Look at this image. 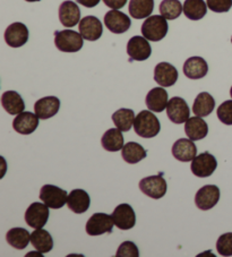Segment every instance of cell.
<instances>
[{
	"label": "cell",
	"instance_id": "18",
	"mask_svg": "<svg viewBox=\"0 0 232 257\" xmlns=\"http://www.w3.org/2000/svg\"><path fill=\"white\" fill-rule=\"evenodd\" d=\"M60 109V100L56 96H46L38 100L34 104L35 114L40 118L46 119L56 116Z\"/></svg>",
	"mask_w": 232,
	"mask_h": 257
},
{
	"label": "cell",
	"instance_id": "25",
	"mask_svg": "<svg viewBox=\"0 0 232 257\" xmlns=\"http://www.w3.org/2000/svg\"><path fill=\"white\" fill-rule=\"evenodd\" d=\"M2 104L6 111L12 114V116H16L24 111L25 103L22 96L15 91H7L2 95Z\"/></svg>",
	"mask_w": 232,
	"mask_h": 257
},
{
	"label": "cell",
	"instance_id": "8",
	"mask_svg": "<svg viewBox=\"0 0 232 257\" xmlns=\"http://www.w3.org/2000/svg\"><path fill=\"white\" fill-rule=\"evenodd\" d=\"M113 219L105 213H94L86 223V233L90 236H100L103 233H111L113 229Z\"/></svg>",
	"mask_w": 232,
	"mask_h": 257
},
{
	"label": "cell",
	"instance_id": "31",
	"mask_svg": "<svg viewBox=\"0 0 232 257\" xmlns=\"http://www.w3.org/2000/svg\"><path fill=\"white\" fill-rule=\"evenodd\" d=\"M6 240L16 249H24L31 241V234L24 228H13L7 232Z\"/></svg>",
	"mask_w": 232,
	"mask_h": 257
},
{
	"label": "cell",
	"instance_id": "37",
	"mask_svg": "<svg viewBox=\"0 0 232 257\" xmlns=\"http://www.w3.org/2000/svg\"><path fill=\"white\" fill-rule=\"evenodd\" d=\"M117 257H138L140 251H138L137 246L133 241H124L122 245L118 247V250L115 252Z\"/></svg>",
	"mask_w": 232,
	"mask_h": 257
},
{
	"label": "cell",
	"instance_id": "13",
	"mask_svg": "<svg viewBox=\"0 0 232 257\" xmlns=\"http://www.w3.org/2000/svg\"><path fill=\"white\" fill-rule=\"evenodd\" d=\"M104 24L110 32L114 34H123L127 32L132 25L129 17L118 10L108 12L104 16Z\"/></svg>",
	"mask_w": 232,
	"mask_h": 257
},
{
	"label": "cell",
	"instance_id": "3",
	"mask_svg": "<svg viewBox=\"0 0 232 257\" xmlns=\"http://www.w3.org/2000/svg\"><path fill=\"white\" fill-rule=\"evenodd\" d=\"M84 38L81 33L73 30L56 31L55 46L62 52H77L81 50L84 44Z\"/></svg>",
	"mask_w": 232,
	"mask_h": 257
},
{
	"label": "cell",
	"instance_id": "35",
	"mask_svg": "<svg viewBox=\"0 0 232 257\" xmlns=\"http://www.w3.org/2000/svg\"><path fill=\"white\" fill-rule=\"evenodd\" d=\"M216 249L221 256H232V232L223 233L218 237Z\"/></svg>",
	"mask_w": 232,
	"mask_h": 257
},
{
	"label": "cell",
	"instance_id": "19",
	"mask_svg": "<svg viewBox=\"0 0 232 257\" xmlns=\"http://www.w3.org/2000/svg\"><path fill=\"white\" fill-rule=\"evenodd\" d=\"M59 20L65 28H74L81 20V11L77 4L70 0H66L59 7Z\"/></svg>",
	"mask_w": 232,
	"mask_h": 257
},
{
	"label": "cell",
	"instance_id": "11",
	"mask_svg": "<svg viewBox=\"0 0 232 257\" xmlns=\"http://www.w3.org/2000/svg\"><path fill=\"white\" fill-rule=\"evenodd\" d=\"M167 114L173 123L180 125L189 119L190 110L187 102L179 96H175L168 102Z\"/></svg>",
	"mask_w": 232,
	"mask_h": 257
},
{
	"label": "cell",
	"instance_id": "40",
	"mask_svg": "<svg viewBox=\"0 0 232 257\" xmlns=\"http://www.w3.org/2000/svg\"><path fill=\"white\" fill-rule=\"evenodd\" d=\"M77 3L86 8H93L99 5L100 0H77Z\"/></svg>",
	"mask_w": 232,
	"mask_h": 257
},
{
	"label": "cell",
	"instance_id": "12",
	"mask_svg": "<svg viewBox=\"0 0 232 257\" xmlns=\"http://www.w3.org/2000/svg\"><path fill=\"white\" fill-rule=\"evenodd\" d=\"M114 225L120 230H131L136 224V214L129 204H120L111 214Z\"/></svg>",
	"mask_w": 232,
	"mask_h": 257
},
{
	"label": "cell",
	"instance_id": "9",
	"mask_svg": "<svg viewBox=\"0 0 232 257\" xmlns=\"http://www.w3.org/2000/svg\"><path fill=\"white\" fill-rule=\"evenodd\" d=\"M220 201V189L215 185H206L200 188L195 196V204L199 210L208 211Z\"/></svg>",
	"mask_w": 232,
	"mask_h": 257
},
{
	"label": "cell",
	"instance_id": "2",
	"mask_svg": "<svg viewBox=\"0 0 232 257\" xmlns=\"http://www.w3.org/2000/svg\"><path fill=\"white\" fill-rule=\"evenodd\" d=\"M168 22L162 15L150 16L142 25V34L149 41L158 42L166 37L168 33Z\"/></svg>",
	"mask_w": 232,
	"mask_h": 257
},
{
	"label": "cell",
	"instance_id": "16",
	"mask_svg": "<svg viewBox=\"0 0 232 257\" xmlns=\"http://www.w3.org/2000/svg\"><path fill=\"white\" fill-rule=\"evenodd\" d=\"M172 156L178 161L190 162L197 154V148L190 139H180L172 145Z\"/></svg>",
	"mask_w": 232,
	"mask_h": 257
},
{
	"label": "cell",
	"instance_id": "39",
	"mask_svg": "<svg viewBox=\"0 0 232 257\" xmlns=\"http://www.w3.org/2000/svg\"><path fill=\"white\" fill-rule=\"evenodd\" d=\"M103 3L111 10H120L127 4V0H103Z\"/></svg>",
	"mask_w": 232,
	"mask_h": 257
},
{
	"label": "cell",
	"instance_id": "38",
	"mask_svg": "<svg viewBox=\"0 0 232 257\" xmlns=\"http://www.w3.org/2000/svg\"><path fill=\"white\" fill-rule=\"evenodd\" d=\"M208 10L214 13H226L231 10L232 0H206Z\"/></svg>",
	"mask_w": 232,
	"mask_h": 257
},
{
	"label": "cell",
	"instance_id": "34",
	"mask_svg": "<svg viewBox=\"0 0 232 257\" xmlns=\"http://www.w3.org/2000/svg\"><path fill=\"white\" fill-rule=\"evenodd\" d=\"M184 12V6L179 0H163L160 4V13L167 20H176Z\"/></svg>",
	"mask_w": 232,
	"mask_h": 257
},
{
	"label": "cell",
	"instance_id": "36",
	"mask_svg": "<svg viewBox=\"0 0 232 257\" xmlns=\"http://www.w3.org/2000/svg\"><path fill=\"white\" fill-rule=\"evenodd\" d=\"M216 116L222 123L231 126L232 125V100H227L217 108Z\"/></svg>",
	"mask_w": 232,
	"mask_h": 257
},
{
	"label": "cell",
	"instance_id": "42",
	"mask_svg": "<svg viewBox=\"0 0 232 257\" xmlns=\"http://www.w3.org/2000/svg\"><path fill=\"white\" fill-rule=\"evenodd\" d=\"M230 95H231V97H232V86H231V90H230Z\"/></svg>",
	"mask_w": 232,
	"mask_h": 257
},
{
	"label": "cell",
	"instance_id": "14",
	"mask_svg": "<svg viewBox=\"0 0 232 257\" xmlns=\"http://www.w3.org/2000/svg\"><path fill=\"white\" fill-rule=\"evenodd\" d=\"M5 41L12 48H20L29 41V30L20 22L11 24L5 31Z\"/></svg>",
	"mask_w": 232,
	"mask_h": 257
},
{
	"label": "cell",
	"instance_id": "7",
	"mask_svg": "<svg viewBox=\"0 0 232 257\" xmlns=\"http://www.w3.org/2000/svg\"><path fill=\"white\" fill-rule=\"evenodd\" d=\"M49 206L44 203L35 202L28 207L25 212V221L31 228L41 229L49 220Z\"/></svg>",
	"mask_w": 232,
	"mask_h": 257
},
{
	"label": "cell",
	"instance_id": "29",
	"mask_svg": "<svg viewBox=\"0 0 232 257\" xmlns=\"http://www.w3.org/2000/svg\"><path fill=\"white\" fill-rule=\"evenodd\" d=\"M154 10V0H131L129 14L135 20L150 17Z\"/></svg>",
	"mask_w": 232,
	"mask_h": 257
},
{
	"label": "cell",
	"instance_id": "6",
	"mask_svg": "<svg viewBox=\"0 0 232 257\" xmlns=\"http://www.w3.org/2000/svg\"><path fill=\"white\" fill-rule=\"evenodd\" d=\"M140 189L146 196L160 199L167 194V181L162 178V174L146 177L140 181Z\"/></svg>",
	"mask_w": 232,
	"mask_h": 257
},
{
	"label": "cell",
	"instance_id": "15",
	"mask_svg": "<svg viewBox=\"0 0 232 257\" xmlns=\"http://www.w3.org/2000/svg\"><path fill=\"white\" fill-rule=\"evenodd\" d=\"M79 33L87 41H96L103 33V26L95 16H85L79 22Z\"/></svg>",
	"mask_w": 232,
	"mask_h": 257
},
{
	"label": "cell",
	"instance_id": "17",
	"mask_svg": "<svg viewBox=\"0 0 232 257\" xmlns=\"http://www.w3.org/2000/svg\"><path fill=\"white\" fill-rule=\"evenodd\" d=\"M178 79V70L169 63H160L154 68V81L162 87L175 85Z\"/></svg>",
	"mask_w": 232,
	"mask_h": 257
},
{
	"label": "cell",
	"instance_id": "30",
	"mask_svg": "<svg viewBox=\"0 0 232 257\" xmlns=\"http://www.w3.org/2000/svg\"><path fill=\"white\" fill-rule=\"evenodd\" d=\"M122 157L129 165H135L146 158V151L141 144L135 142H129L124 145L122 150Z\"/></svg>",
	"mask_w": 232,
	"mask_h": 257
},
{
	"label": "cell",
	"instance_id": "20",
	"mask_svg": "<svg viewBox=\"0 0 232 257\" xmlns=\"http://www.w3.org/2000/svg\"><path fill=\"white\" fill-rule=\"evenodd\" d=\"M67 205H68V209L76 214L85 213L91 205L90 195L83 189L71 190L67 198Z\"/></svg>",
	"mask_w": 232,
	"mask_h": 257
},
{
	"label": "cell",
	"instance_id": "24",
	"mask_svg": "<svg viewBox=\"0 0 232 257\" xmlns=\"http://www.w3.org/2000/svg\"><path fill=\"white\" fill-rule=\"evenodd\" d=\"M185 133L191 141H199L207 136L208 126L202 117H191L186 121Z\"/></svg>",
	"mask_w": 232,
	"mask_h": 257
},
{
	"label": "cell",
	"instance_id": "1",
	"mask_svg": "<svg viewBox=\"0 0 232 257\" xmlns=\"http://www.w3.org/2000/svg\"><path fill=\"white\" fill-rule=\"evenodd\" d=\"M134 130L138 135L143 139H152L157 136L161 131L159 119L154 113L151 112V110H143L137 114L134 122Z\"/></svg>",
	"mask_w": 232,
	"mask_h": 257
},
{
	"label": "cell",
	"instance_id": "22",
	"mask_svg": "<svg viewBox=\"0 0 232 257\" xmlns=\"http://www.w3.org/2000/svg\"><path fill=\"white\" fill-rule=\"evenodd\" d=\"M208 73V65L202 57H191L184 64V74L190 79H200Z\"/></svg>",
	"mask_w": 232,
	"mask_h": 257
},
{
	"label": "cell",
	"instance_id": "26",
	"mask_svg": "<svg viewBox=\"0 0 232 257\" xmlns=\"http://www.w3.org/2000/svg\"><path fill=\"white\" fill-rule=\"evenodd\" d=\"M215 107V100L213 96L207 92H202L196 96L194 105H193V112L195 116L198 117H207L211 114Z\"/></svg>",
	"mask_w": 232,
	"mask_h": 257
},
{
	"label": "cell",
	"instance_id": "4",
	"mask_svg": "<svg viewBox=\"0 0 232 257\" xmlns=\"http://www.w3.org/2000/svg\"><path fill=\"white\" fill-rule=\"evenodd\" d=\"M217 168V161L214 156L211 153L204 152L200 153L199 156H196V158L191 161L190 169L191 172L199 178H207V177L212 176L214 171Z\"/></svg>",
	"mask_w": 232,
	"mask_h": 257
},
{
	"label": "cell",
	"instance_id": "23",
	"mask_svg": "<svg viewBox=\"0 0 232 257\" xmlns=\"http://www.w3.org/2000/svg\"><path fill=\"white\" fill-rule=\"evenodd\" d=\"M146 105L149 110L154 112H162L167 109L168 105V92L161 87H154L147 93L146 95Z\"/></svg>",
	"mask_w": 232,
	"mask_h": 257
},
{
	"label": "cell",
	"instance_id": "41",
	"mask_svg": "<svg viewBox=\"0 0 232 257\" xmlns=\"http://www.w3.org/2000/svg\"><path fill=\"white\" fill-rule=\"evenodd\" d=\"M25 2H29V3H34V2H40V0H25Z\"/></svg>",
	"mask_w": 232,
	"mask_h": 257
},
{
	"label": "cell",
	"instance_id": "27",
	"mask_svg": "<svg viewBox=\"0 0 232 257\" xmlns=\"http://www.w3.org/2000/svg\"><path fill=\"white\" fill-rule=\"evenodd\" d=\"M102 148L109 152H118L124 148V136L119 128L106 131L101 139Z\"/></svg>",
	"mask_w": 232,
	"mask_h": 257
},
{
	"label": "cell",
	"instance_id": "32",
	"mask_svg": "<svg viewBox=\"0 0 232 257\" xmlns=\"http://www.w3.org/2000/svg\"><path fill=\"white\" fill-rule=\"evenodd\" d=\"M207 4L204 0H186L184 3V14L191 21H199L206 15Z\"/></svg>",
	"mask_w": 232,
	"mask_h": 257
},
{
	"label": "cell",
	"instance_id": "28",
	"mask_svg": "<svg viewBox=\"0 0 232 257\" xmlns=\"http://www.w3.org/2000/svg\"><path fill=\"white\" fill-rule=\"evenodd\" d=\"M31 242H32L33 247L39 252H49L51 251L53 248V239L51 234L49 233L47 230L35 229L34 231L31 233Z\"/></svg>",
	"mask_w": 232,
	"mask_h": 257
},
{
	"label": "cell",
	"instance_id": "10",
	"mask_svg": "<svg viewBox=\"0 0 232 257\" xmlns=\"http://www.w3.org/2000/svg\"><path fill=\"white\" fill-rule=\"evenodd\" d=\"M152 54V48L149 40L144 37H133L127 43V55L129 61H144L150 58Z\"/></svg>",
	"mask_w": 232,
	"mask_h": 257
},
{
	"label": "cell",
	"instance_id": "21",
	"mask_svg": "<svg viewBox=\"0 0 232 257\" xmlns=\"http://www.w3.org/2000/svg\"><path fill=\"white\" fill-rule=\"evenodd\" d=\"M39 117L32 112H22L17 114L16 118L13 121V128L15 132L22 135H30L37 130L39 126Z\"/></svg>",
	"mask_w": 232,
	"mask_h": 257
},
{
	"label": "cell",
	"instance_id": "33",
	"mask_svg": "<svg viewBox=\"0 0 232 257\" xmlns=\"http://www.w3.org/2000/svg\"><path fill=\"white\" fill-rule=\"evenodd\" d=\"M112 121L122 132H129L135 122V113L132 109H119L112 114Z\"/></svg>",
	"mask_w": 232,
	"mask_h": 257
},
{
	"label": "cell",
	"instance_id": "5",
	"mask_svg": "<svg viewBox=\"0 0 232 257\" xmlns=\"http://www.w3.org/2000/svg\"><path fill=\"white\" fill-rule=\"evenodd\" d=\"M40 198L41 201L51 209H61L67 203L68 194L66 190L61 189L53 185H44L40 190Z\"/></svg>",
	"mask_w": 232,
	"mask_h": 257
}]
</instances>
